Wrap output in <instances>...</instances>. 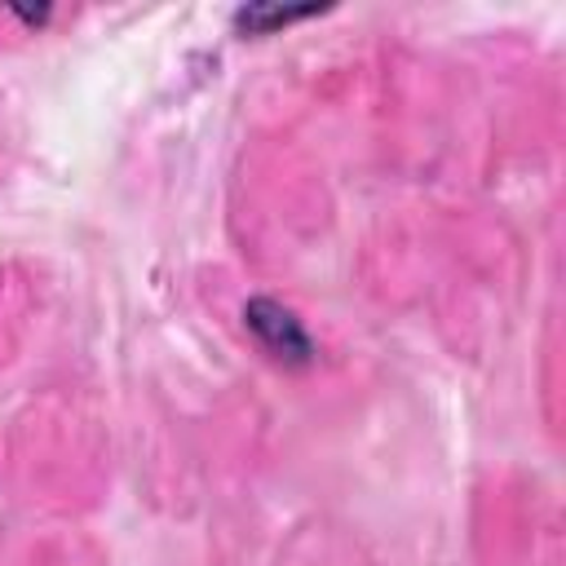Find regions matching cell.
I'll return each instance as SVG.
<instances>
[{"label": "cell", "instance_id": "7a4b0ae2", "mask_svg": "<svg viewBox=\"0 0 566 566\" xmlns=\"http://www.w3.org/2000/svg\"><path fill=\"white\" fill-rule=\"evenodd\" d=\"M310 13H314V4H305V9L248 4V9L234 13V27H239V31H252V35H265V31H274V27H287V22H296V18H310Z\"/></svg>", "mask_w": 566, "mask_h": 566}, {"label": "cell", "instance_id": "6da1fadb", "mask_svg": "<svg viewBox=\"0 0 566 566\" xmlns=\"http://www.w3.org/2000/svg\"><path fill=\"white\" fill-rule=\"evenodd\" d=\"M243 323H248V332L265 345V354H274L279 363H287V367H305V363L314 358V340H310V332H305L301 318H296L292 310H283L279 301H270V296H252V301L243 305Z\"/></svg>", "mask_w": 566, "mask_h": 566}]
</instances>
